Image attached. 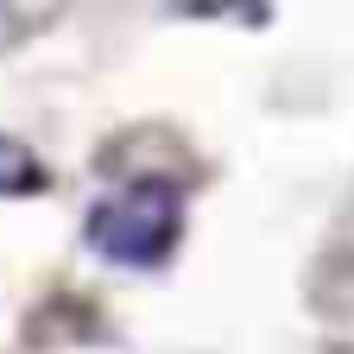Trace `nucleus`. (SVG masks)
I'll return each mask as SVG.
<instances>
[{
  "label": "nucleus",
  "instance_id": "obj_2",
  "mask_svg": "<svg viewBox=\"0 0 354 354\" xmlns=\"http://www.w3.org/2000/svg\"><path fill=\"white\" fill-rule=\"evenodd\" d=\"M38 184H44L38 158H32L19 140H7V133H0V196H26V190H38Z\"/></svg>",
  "mask_w": 354,
  "mask_h": 354
},
{
  "label": "nucleus",
  "instance_id": "obj_1",
  "mask_svg": "<svg viewBox=\"0 0 354 354\" xmlns=\"http://www.w3.org/2000/svg\"><path fill=\"white\" fill-rule=\"evenodd\" d=\"M88 253L127 266V272H152L177 253L184 241V190L171 177H133V184H114L95 209H88L82 228Z\"/></svg>",
  "mask_w": 354,
  "mask_h": 354
}]
</instances>
